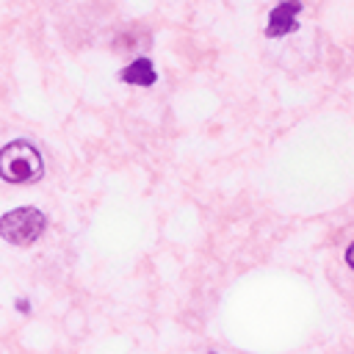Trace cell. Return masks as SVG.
Here are the masks:
<instances>
[{
    "label": "cell",
    "mask_w": 354,
    "mask_h": 354,
    "mask_svg": "<svg viewBox=\"0 0 354 354\" xmlns=\"http://www.w3.org/2000/svg\"><path fill=\"white\" fill-rule=\"evenodd\" d=\"M44 227H47V216L39 207H17L0 216V235L14 246H30L33 241L41 238Z\"/></svg>",
    "instance_id": "2"
},
{
    "label": "cell",
    "mask_w": 354,
    "mask_h": 354,
    "mask_svg": "<svg viewBox=\"0 0 354 354\" xmlns=\"http://www.w3.org/2000/svg\"><path fill=\"white\" fill-rule=\"evenodd\" d=\"M299 11H301V0H282L279 6H274L271 14H268L266 36L268 39H279L285 33H293L299 28V22H296Z\"/></svg>",
    "instance_id": "3"
},
{
    "label": "cell",
    "mask_w": 354,
    "mask_h": 354,
    "mask_svg": "<svg viewBox=\"0 0 354 354\" xmlns=\"http://www.w3.org/2000/svg\"><path fill=\"white\" fill-rule=\"evenodd\" d=\"M346 263H348V268L354 266V246H348V252H346Z\"/></svg>",
    "instance_id": "5"
},
{
    "label": "cell",
    "mask_w": 354,
    "mask_h": 354,
    "mask_svg": "<svg viewBox=\"0 0 354 354\" xmlns=\"http://www.w3.org/2000/svg\"><path fill=\"white\" fill-rule=\"evenodd\" d=\"M119 80L122 83H130V86H152L158 80V72H155V66H152L149 58H136L133 64H127L119 72Z\"/></svg>",
    "instance_id": "4"
},
{
    "label": "cell",
    "mask_w": 354,
    "mask_h": 354,
    "mask_svg": "<svg viewBox=\"0 0 354 354\" xmlns=\"http://www.w3.org/2000/svg\"><path fill=\"white\" fill-rule=\"evenodd\" d=\"M41 174H44V163H41L39 149L30 141L17 138L0 149V177L6 183L25 185V183L41 180Z\"/></svg>",
    "instance_id": "1"
}]
</instances>
